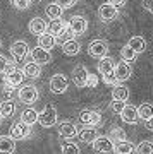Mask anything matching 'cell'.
<instances>
[{
    "label": "cell",
    "mask_w": 153,
    "mask_h": 154,
    "mask_svg": "<svg viewBox=\"0 0 153 154\" xmlns=\"http://www.w3.org/2000/svg\"><path fill=\"white\" fill-rule=\"evenodd\" d=\"M127 98H129V89L126 88V86H114V89H112V99L114 101H122V103H126Z\"/></svg>",
    "instance_id": "obj_26"
},
{
    "label": "cell",
    "mask_w": 153,
    "mask_h": 154,
    "mask_svg": "<svg viewBox=\"0 0 153 154\" xmlns=\"http://www.w3.org/2000/svg\"><path fill=\"white\" fill-rule=\"evenodd\" d=\"M0 122H2V118H0Z\"/></svg>",
    "instance_id": "obj_45"
},
{
    "label": "cell",
    "mask_w": 153,
    "mask_h": 154,
    "mask_svg": "<svg viewBox=\"0 0 153 154\" xmlns=\"http://www.w3.org/2000/svg\"><path fill=\"white\" fill-rule=\"evenodd\" d=\"M21 122L22 123H26V125H34L36 122H38V111L33 110V108H28V110L21 111Z\"/></svg>",
    "instance_id": "obj_30"
},
{
    "label": "cell",
    "mask_w": 153,
    "mask_h": 154,
    "mask_svg": "<svg viewBox=\"0 0 153 154\" xmlns=\"http://www.w3.org/2000/svg\"><path fill=\"white\" fill-rule=\"evenodd\" d=\"M57 132L64 139H74L79 132V128L72 122H57Z\"/></svg>",
    "instance_id": "obj_10"
},
{
    "label": "cell",
    "mask_w": 153,
    "mask_h": 154,
    "mask_svg": "<svg viewBox=\"0 0 153 154\" xmlns=\"http://www.w3.org/2000/svg\"><path fill=\"white\" fill-rule=\"evenodd\" d=\"M127 46H129L136 55L145 53V50H146V39L143 38V36H132V38L127 41Z\"/></svg>",
    "instance_id": "obj_20"
},
{
    "label": "cell",
    "mask_w": 153,
    "mask_h": 154,
    "mask_svg": "<svg viewBox=\"0 0 153 154\" xmlns=\"http://www.w3.org/2000/svg\"><path fill=\"white\" fill-rule=\"evenodd\" d=\"M14 89H16V88H12V86H9V84H5V86H4V94H7V96L11 98L12 94H14Z\"/></svg>",
    "instance_id": "obj_41"
},
{
    "label": "cell",
    "mask_w": 153,
    "mask_h": 154,
    "mask_svg": "<svg viewBox=\"0 0 153 154\" xmlns=\"http://www.w3.org/2000/svg\"><path fill=\"white\" fill-rule=\"evenodd\" d=\"M55 45H57V39H55L52 34L45 33V34H41V36H38V46H40V48H43V50H47V51H50Z\"/></svg>",
    "instance_id": "obj_29"
},
{
    "label": "cell",
    "mask_w": 153,
    "mask_h": 154,
    "mask_svg": "<svg viewBox=\"0 0 153 154\" xmlns=\"http://www.w3.org/2000/svg\"><path fill=\"white\" fill-rule=\"evenodd\" d=\"M0 48H2V39H0Z\"/></svg>",
    "instance_id": "obj_44"
},
{
    "label": "cell",
    "mask_w": 153,
    "mask_h": 154,
    "mask_svg": "<svg viewBox=\"0 0 153 154\" xmlns=\"http://www.w3.org/2000/svg\"><path fill=\"white\" fill-rule=\"evenodd\" d=\"M62 154H81V149L74 142H66L62 146Z\"/></svg>",
    "instance_id": "obj_35"
},
{
    "label": "cell",
    "mask_w": 153,
    "mask_h": 154,
    "mask_svg": "<svg viewBox=\"0 0 153 154\" xmlns=\"http://www.w3.org/2000/svg\"><path fill=\"white\" fill-rule=\"evenodd\" d=\"M16 140L11 135H0V154H14Z\"/></svg>",
    "instance_id": "obj_18"
},
{
    "label": "cell",
    "mask_w": 153,
    "mask_h": 154,
    "mask_svg": "<svg viewBox=\"0 0 153 154\" xmlns=\"http://www.w3.org/2000/svg\"><path fill=\"white\" fill-rule=\"evenodd\" d=\"M120 118H122V122H126V123L136 125L138 122H139V116H138V108L134 105H127V103H126L124 110L120 111Z\"/></svg>",
    "instance_id": "obj_15"
},
{
    "label": "cell",
    "mask_w": 153,
    "mask_h": 154,
    "mask_svg": "<svg viewBox=\"0 0 153 154\" xmlns=\"http://www.w3.org/2000/svg\"><path fill=\"white\" fill-rule=\"evenodd\" d=\"M117 16H119V11H117L114 5H110L109 2H107V4H102V5L98 7V17H100L102 22L114 21Z\"/></svg>",
    "instance_id": "obj_14"
},
{
    "label": "cell",
    "mask_w": 153,
    "mask_h": 154,
    "mask_svg": "<svg viewBox=\"0 0 153 154\" xmlns=\"http://www.w3.org/2000/svg\"><path fill=\"white\" fill-rule=\"evenodd\" d=\"M38 123L45 128L57 125V110L54 106H45L43 110L38 113Z\"/></svg>",
    "instance_id": "obj_3"
},
{
    "label": "cell",
    "mask_w": 153,
    "mask_h": 154,
    "mask_svg": "<svg viewBox=\"0 0 153 154\" xmlns=\"http://www.w3.org/2000/svg\"><path fill=\"white\" fill-rule=\"evenodd\" d=\"M115 81L117 82H124L127 79H131L132 75V70H131V65H127L124 62H119V63H115Z\"/></svg>",
    "instance_id": "obj_16"
},
{
    "label": "cell",
    "mask_w": 153,
    "mask_h": 154,
    "mask_svg": "<svg viewBox=\"0 0 153 154\" xmlns=\"http://www.w3.org/2000/svg\"><path fill=\"white\" fill-rule=\"evenodd\" d=\"M29 57H31V62L36 63V65H40V67L45 65V63H50V60H52V53L47 51V50H43V48H40V46L31 50L29 51Z\"/></svg>",
    "instance_id": "obj_11"
},
{
    "label": "cell",
    "mask_w": 153,
    "mask_h": 154,
    "mask_svg": "<svg viewBox=\"0 0 153 154\" xmlns=\"http://www.w3.org/2000/svg\"><path fill=\"white\" fill-rule=\"evenodd\" d=\"M72 81L77 88H86L88 81H90V75H88V70L84 65H76L72 69Z\"/></svg>",
    "instance_id": "obj_12"
},
{
    "label": "cell",
    "mask_w": 153,
    "mask_h": 154,
    "mask_svg": "<svg viewBox=\"0 0 153 154\" xmlns=\"http://www.w3.org/2000/svg\"><path fill=\"white\" fill-rule=\"evenodd\" d=\"M28 29H29L31 34L41 36V34L47 33V22H45V19H41V17H33V19L29 21V24H28Z\"/></svg>",
    "instance_id": "obj_17"
},
{
    "label": "cell",
    "mask_w": 153,
    "mask_h": 154,
    "mask_svg": "<svg viewBox=\"0 0 153 154\" xmlns=\"http://www.w3.org/2000/svg\"><path fill=\"white\" fill-rule=\"evenodd\" d=\"M114 70H115V62L112 58L105 57V58H102L98 62V72H100V75H102V79H103V82L107 86H117Z\"/></svg>",
    "instance_id": "obj_1"
},
{
    "label": "cell",
    "mask_w": 153,
    "mask_h": 154,
    "mask_svg": "<svg viewBox=\"0 0 153 154\" xmlns=\"http://www.w3.org/2000/svg\"><path fill=\"white\" fill-rule=\"evenodd\" d=\"M145 125H146L148 130H151V132H153V116H151V118H150L148 122H145Z\"/></svg>",
    "instance_id": "obj_43"
},
{
    "label": "cell",
    "mask_w": 153,
    "mask_h": 154,
    "mask_svg": "<svg viewBox=\"0 0 153 154\" xmlns=\"http://www.w3.org/2000/svg\"><path fill=\"white\" fill-rule=\"evenodd\" d=\"M91 146H93V149L96 151V152H102V154L114 152V142H112L107 135H98Z\"/></svg>",
    "instance_id": "obj_13"
},
{
    "label": "cell",
    "mask_w": 153,
    "mask_h": 154,
    "mask_svg": "<svg viewBox=\"0 0 153 154\" xmlns=\"http://www.w3.org/2000/svg\"><path fill=\"white\" fill-rule=\"evenodd\" d=\"M67 24L72 31V36H83L88 29V21L83 16H72Z\"/></svg>",
    "instance_id": "obj_9"
},
{
    "label": "cell",
    "mask_w": 153,
    "mask_h": 154,
    "mask_svg": "<svg viewBox=\"0 0 153 154\" xmlns=\"http://www.w3.org/2000/svg\"><path fill=\"white\" fill-rule=\"evenodd\" d=\"M67 22L64 21V19H55V21H50L48 24H47V29H48V34H52L54 38H57L62 31H64V28H66Z\"/></svg>",
    "instance_id": "obj_23"
},
{
    "label": "cell",
    "mask_w": 153,
    "mask_h": 154,
    "mask_svg": "<svg viewBox=\"0 0 153 154\" xmlns=\"http://www.w3.org/2000/svg\"><path fill=\"white\" fill-rule=\"evenodd\" d=\"M5 67H7V58L4 55H0V74H5Z\"/></svg>",
    "instance_id": "obj_40"
},
{
    "label": "cell",
    "mask_w": 153,
    "mask_h": 154,
    "mask_svg": "<svg viewBox=\"0 0 153 154\" xmlns=\"http://www.w3.org/2000/svg\"><path fill=\"white\" fill-rule=\"evenodd\" d=\"M14 111H16L14 101H11V99L0 101V118H11L14 115Z\"/></svg>",
    "instance_id": "obj_24"
},
{
    "label": "cell",
    "mask_w": 153,
    "mask_h": 154,
    "mask_svg": "<svg viewBox=\"0 0 153 154\" xmlns=\"http://www.w3.org/2000/svg\"><path fill=\"white\" fill-rule=\"evenodd\" d=\"M88 53L95 58H105L109 53V43L105 39H93L91 43L88 45Z\"/></svg>",
    "instance_id": "obj_4"
},
{
    "label": "cell",
    "mask_w": 153,
    "mask_h": 154,
    "mask_svg": "<svg viewBox=\"0 0 153 154\" xmlns=\"http://www.w3.org/2000/svg\"><path fill=\"white\" fill-rule=\"evenodd\" d=\"M17 98H19V101L24 103V105H34L40 98V93L34 86L29 84V86H22V88L17 91Z\"/></svg>",
    "instance_id": "obj_2"
},
{
    "label": "cell",
    "mask_w": 153,
    "mask_h": 154,
    "mask_svg": "<svg viewBox=\"0 0 153 154\" xmlns=\"http://www.w3.org/2000/svg\"><path fill=\"white\" fill-rule=\"evenodd\" d=\"M136 154H153V142L143 140L136 146Z\"/></svg>",
    "instance_id": "obj_34"
},
{
    "label": "cell",
    "mask_w": 153,
    "mask_h": 154,
    "mask_svg": "<svg viewBox=\"0 0 153 154\" xmlns=\"http://www.w3.org/2000/svg\"><path fill=\"white\" fill-rule=\"evenodd\" d=\"M107 137H109L112 142H122V140H127V139H126V132H124L120 127H112Z\"/></svg>",
    "instance_id": "obj_32"
},
{
    "label": "cell",
    "mask_w": 153,
    "mask_h": 154,
    "mask_svg": "<svg viewBox=\"0 0 153 154\" xmlns=\"http://www.w3.org/2000/svg\"><path fill=\"white\" fill-rule=\"evenodd\" d=\"M21 72H22V75L28 77V79H38V77L41 75V67L33 63V62H28V63L22 65Z\"/></svg>",
    "instance_id": "obj_19"
},
{
    "label": "cell",
    "mask_w": 153,
    "mask_h": 154,
    "mask_svg": "<svg viewBox=\"0 0 153 154\" xmlns=\"http://www.w3.org/2000/svg\"><path fill=\"white\" fill-rule=\"evenodd\" d=\"M62 51L69 57H74L81 51V45H79V41H76V39H69V41H66V43L62 45Z\"/></svg>",
    "instance_id": "obj_28"
},
{
    "label": "cell",
    "mask_w": 153,
    "mask_h": 154,
    "mask_svg": "<svg viewBox=\"0 0 153 154\" xmlns=\"http://www.w3.org/2000/svg\"><path fill=\"white\" fill-rule=\"evenodd\" d=\"M11 4H12L14 9H17V11H26V9H29V7L33 5L31 0H12Z\"/></svg>",
    "instance_id": "obj_36"
},
{
    "label": "cell",
    "mask_w": 153,
    "mask_h": 154,
    "mask_svg": "<svg viewBox=\"0 0 153 154\" xmlns=\"http://www.w3.org/2000/svg\"><path fill=\"white\" fill-rule=\"evenodd\" d=\"M138 116H139V120H143V122L150 120L153 116V105L151 103H143V105L138 106Z\"/></svg>",
    "instance_id": "obj_31"
},
{
    "label": "cell",
    "mask_w": 153,
    "mask_h": 154,
    "mask_svg": "<svg viewBox=\"0 0 153 154\" xmlns=\"http://www.w3.org/2000/svg\"><path fill=\"white\" fill-rule=\"evenodd\" d=\"M120 58H122V62H124V63H127V65H129V63H132V62L136 60V53H134V51H132L127 45H124V46H122V50H120Z\"/></svg>",
    "instance_id": "obj_33"
},
{
    "label": "cell",
    "mask_w": 153,
    "mask_h": 154,
    "mask_svg": "<svg viewBox=\"0 0 153 154\" xmlns=\"http://www.w3.org/2000/svg\"><path fill=\"white\" fill-rule=\"evenodd\" d=\"M62 7L57 4V2H54V4H48V5L45 7V14H47V17H50V21H55V19H62Z\"/></svg>",
    "instance_id": "obj_27"
},
{
    "label": "cell",
    "mask_w": 153,
    "mask_h": 154,
    "mask_svg": "<svg viewBox=\"0 0 153 154\" xmlns=\"http://www.w3.org/2000/svg\"><path fill=\"white\" fill-rule=\"evenodd\" d=\"M11 55L14 57V60L19 62V60H24L28 55H29V46H28L26 41L22 39H17L11 45Z\"/></svg>",
    "instance_id": "obj_8"
},
{
    "label": "cell",
    "mask_w": 153,
    "mask_h": 154,
    "mask_svg": "<svg viewBox=\"0 0 153 154\" xmlns=\"http://www.w3.org/2000/svg\"><path fill=\"white\" fill-rule=\"evenodd\" d=\"M143 7H145L148 12H151V14H153V0H146V2H143Z\"/></svg>",
    "instance_id": "obj_42"
},
{
    "label": "cell",
    "mask_w": 153,
    "mask_h": 154,
    "mask_svg": "<svg viewBox=\"0 0 153 154\" xmlns=\"http://www.w3.org/2000/svg\"><path fill=\"white\" fill-rule=\"evenodd\" d=\"M22 81H24V75H22L21 70H16V72H12V74L4 75V84H9V86H12V88L21 86Z\"/></svg>",
    "instance_id": "obj_25"
},
{
    "label": "cell",
    "mask_w": 153,
    "mask_h": 154,
    "mask_svg": "<svg viewBox=\"0 0 153 154\" xmlns=\"http://www.w3.org/2000/svg\"><path fill=\"white\" fill-rule=\"evenodd\" d=\"M67 88H69V81H67V77L64 74H55V75H52V79H50V91L54 94L66 93Z\"/></svg>",
    "instance_id": "obj_7"
},
{
    "label": "cell",
    "mask_w": 153,
    "mask_h": 154,
    "mask_svg": "<svg viewBox=\"0 0 153 154\" xmlns=\"http://www.w3.org/2000/svg\"><path fill=\"white\" fill-rule=\"evenodd\" d=\"M16 70H19L17 69V62L16 60H7V67H5V74L4 75H7V74H12V72H16Z\"/></svg>",
    "instance_id": "obj_38"
},
{
    "label": "cell",
    "mask_w": 153,
    "mask_h": 154,
    "mask_svg": "<svg viewBox=\"0 0 153 154\" xmlns=\"http://www.w3.org/2000/svg\"><path fill=\"white\" fill-rule=\"evenodd\" d=\"M57 4H59V2H57ZM60 7H62V11H64V9H71V7H74L76 5V2H74V0H67V2H62V4H59Z\"/></svg>",
    "instance_id": "obj_39"
},
{
    "label": "cell",
    "mask_w": 153,
    "mask_h": 154,
    "mask_svg": "<svg viewBox=\"0 0 153 154\" xmlns=\"http://www.w3.org/2000/svg\"><path fill=\"white\" fill-rule=\"evenodd\" d=\"M77 137H79V140H83V142L93 144L95 139L98 137V132H96V128H93V127H84V128H81V130L77 132Z\"/></svg>",
    "instance_id": "obj_21"
},
{
    "label": "cell",
    "mask_w": 153,
    "mask_h": 154,
    "mask_svg": "<svg viewBox=\"0 0 153 154\" xmlns=\"http://www.w3.org/2000/svg\"><path fill=\"white\" fill-rule=\"evenodd\" d=\"M114 154H136V146L129 140L114 144Z\"/></svg>",
    "instance_id": "obj_22"
},
{
    "label": "cell",
    "mask_w": 153,
    "mask_h": 154,
    "mask_svg": "<svg viewBox=\"0 0 153 154\" xmlns=\"http://www.w3.org/2000/svg\"><path fill=\"white\" fill-rule=\"evenodd\" d=\"M124 106H126V103H122V101H114V99H112V103H110V110L114 111V113H119L120 115V111L124 110Z\"/></svg>",
    "instance_id": "obj_37"
},
{
    "label": "cell",
    "mask_w": 153,
    "mask_h": 154,
    "mask_svg": "<svg viewBox=\"0 0 153 154\" xmlns=\"http://www.w3.org/2000/svg\"><path fill=\"white\" fill-rule=\"evenodd\" d=\"M11 137L14 140H24V139L31 137V127L26 125V123H22L21 120H17L11 127Z\"/></svg>",
    "instance_id": "obj_6"
},
{
    "label": "cell",
    "mask_w": 153,
    "mask_h": 154,
    "mask_svg": "<svg viewBox=\"0 0 153 154\" xmlns=\"http://www.w3.org/2000/svg\"><path fill=\"white\" fill-rule=\"evenodd\" d=\"M79 122H81L83 125L86 127H96L102 123V113L96 110H81V113H79Z\"/></svg>",
    "instance_id": "obj_5"
}]
</instances>
